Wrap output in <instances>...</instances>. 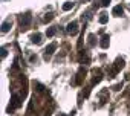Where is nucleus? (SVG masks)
<instances>
[{"instance_id": "1", "label": "nucleus", "mask_w": 130, "mask_h": 116, "mask_svg": "<svg viewBox=\"0 0 130 116\" xmlns=\"http://www.w3.org/2000/svg\"><path fill=\"white\" fill-rule=\"evenodd\" d=\"M31 22H32V15H31L29 12H26L25 15H22V17H20V26H22V31H26V29L29 28Z\"/></svg>"}, {"instance_id": "2", "label": "nucleus", "mask_w": 130, "mask_h": 116, "mask_svg": "<svg viewBox=\"0 0 130 116\" xmlns=\"http://www.w3.org/2000/svg\"><path fill=\"white\" fill-rule=\"evenodd\" d=\"M66 32H68L69 35H77V34H78V23H77V22H71V23L68 25V28H66Z\"/></svg>"}, {"instance_id": "3", "label": "nucleus", "mask_w": 130, "mask_h": 116, "mask_svg": "<svg viewBox=\"0 0 130 116\" xmlns=\"http://www.w3.org/2000/svg\"><path fill=\"white\" fill-rule=\"evenodd\" d=\"M20 104H22V102H20V98H19L17 95H14V96H12V102H11V104H9V107H8V113H11L14 108L20 107Z\"/></svg>"}, {"instance_id": "4", "label": "nucleus", "mask_w": 130, "mask_h": 116, "mask_svg": "<svg viewBox=\"0 0 130 116\" xmlns=\"http://www.w3.org/2000/svg\"><path fill=\"white\" fill-rule=\"evenodd\" d=\"M55 49H57V43H51V44L46 47V50H44V60H47V58L55 52Z\"/></svg>"}, {"instance_id": "5", "label": "nucleus", "mask_w": 130, "mask_h": 116, "mask_svg": "<svg viewBox=\"0 0 130 116\" xmlns=\"http://www.w3.org/2000/svg\"><path fill=\"white\" fill-rule=\"evenodd\" d=\"M11 26H12V20H11V18L5 20V22L2 23V32H8V31L11 29Z\"/></svg>"}, {"instance_id": "6", "label": "nucleus", "mask_w": 130, "mask_h": 116, "mask_svg": "<svg viewBox=\"0 0 130 116\" xmlns=\"http://www.w3.org/2000/svg\"><path fill=\"white\" fill-rule=\"evenodd\" d=\"M112 14H113L115 17H121V15L124 14V9H122V6H121V5L115 6V8H113V11H112Z\"/></svg>"}, {"instance_id": "7", "label": "nucleus", "mask_w": 130, "mask_h": 116, "mask_svg": "<svg viewBox=\"0 0 130 116\" xmlns=\"http://www.w3.org/2000/svg\"><path fill=\"white\" fill-rule=\"evenodd\" d=\"M109 35H103V38H101V41H100V46L103 47V49H106V47H109Z\"/></svg>"}, {"instance_id": "8", "label": "nucleus", "mask_w": 130, "mask_h": 116, "mask_svg": "<svg viewBox=\"0 0 130 116\" xmlns=\"http://www.w3.org/2000/svg\"><path fill=\"white\" fill-rule=\"evenodd\" d=\"M41 38H43L41 34H34V35L31 37V41H32L34 44H40V43H41Z\"/></svg>"}, {"instance_id": "9", "label": "nucleus", "mask_w": 130, "mask_h": 116, "mask_svg": "<svg viewBox=\"0 0 130 116\" xmlns=\"http://www.w3.org/2000/svg\"><path fill=\"white\" fill-rule=\"evenodd\" d=\"M98 22H100L101 25L107 23V22H109V15H107L106 12H101V14H100V18H98Z\"/></svg>"}, {"instance_id": "10", "label": "nucleus", "mask_w": 130, "mask_h": 116, "mask_svg": "<svg viewBox=\"0 0 130 116\" xmlns=\"http://www.w3.org/2000/svg\"><path fill=\"white\" fill-rule=\"evenodd\" d=\"M72 8H74V2H66V3L63 5V11H69Z\"/></svg>"}, {"instance_id": "11", "label": "nucleus", "mask_w": 130, "mask_h": 116, "mask_svg": "<svg viewBox=\"0 0 130 116\" xmlns=\"http://www.w3.org/2000/svg\"><path fill=\"white\" fill-rule=\"evenodd\" d=\"M55 32H57V29H55V28H49V29L46 31V35H47V37H54V35H55Z\"/></svg>"}, {"instance_id": "12", "label": "nucleus", "mask_w": 130, "mask_h": 116, "mask_svg": "<svg viewBox=\"0 0 130 116\" xmlns=\"http://www.w3.org/2000/svg\"><path fill=\"white\" fill-rule=\"evenodd\" d=\"M89 46H95V35H89Z\"/></svg>"}, {"instance_id": "13", "label": "nucleus", "mask_w": 130, "mask_h": 116, "mask_svg": "<svg viewBox=\"0 0 130 116\" xmlns=\"http://www.w3.org/2000/svg\"><path fill=\"white\" fill-rule=\"evenodd\" d=\"M54 18V15L52 14H46V17H44V22H51Z\"/></svg>"}, {"instance_id": "14", "label": "nucleus", "mask_w": 130, "mask_h": 116, "mask_svg": "<svg viewBox=\"0 0 130 116\" xmlns=\"http://www.w3.org/2000/svg\"><path fill=\"white\" fill-rule=\"evenodd\" d=\"M109 3H110V0H101V5L103 6H107Z\"/></svg>"}, {"instance_id": "15", "label": "nucleus", "mask_w": 130, "mask_h": 116, "mask_svg": "<svg viewBox=\"0 0 130 116\" xmlns=\"http://www.w3.org/2000/svg\"><path fill=\"white\" fill-rule=\"evenodd\" d=\"M6 53H8V52H6V49L3 47V49H2V58H5V56H6Z\"/></svg>"}, {"instance_id": "16", "label": "nucleus", "mask_w": 130, "mask_h": 116, "mask_svg": "<svg viewBox=\"0 0 130 116\" xmlns=\"http://www.w3.org/2000/svg\"><path fill=\"white\" fill-rule=\"evenodd\" d=\"M121 87H122V84H116V86H115V87H113V89H115V90H119V89H121Z\"/></svg>"}, {"instance_id": "17", "label": "nucleus", "mask_w": 130, "mask_h": 116, "mask_svg": "<svg viewBox=\"0 0 130 116\" xmlns=\"http://www.w3.org/2000/svg\"><path fill=\"white\" fill-rule=\"evenodd\" d=\"M84 2H89V0H84Z\"/></svg>"}]
</instances>
